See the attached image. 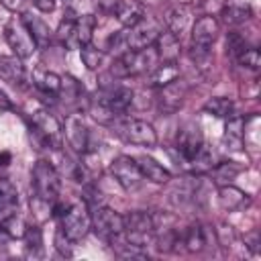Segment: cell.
I'll return each instance as SVG.
<instances>
[{"mask_svg": "<svg viewBox=\"0 0 261 261\" xmlns=\"http://www.w3.org/2000/svg\"><path fill=\"white\" fill-rule=\"evenodd\" d=\"M31 177H33L35 196L45 204H53L59 196V190H61V177H59L57 169L49 161L39 159L33 165V175Z\"/></svg>", "mask_w": 261, "mask_h": 261, "instance_id": "obj_1", "label": "cell"}, {"mask_svg": "<svg viewBox=\"0 0 261 261\" xmlns=\"http://www.w3.org/2000/svg\"><path fill=\"white\" fill-rule=\"evenodd\" d=\"M31 135L35 137L37 149L61 147V124L49 110H37L31 114Z\"/></svg>", "mask_w": 261, "mask_h": 261, "instance_id": "obj_2", "label": "cell"}, {"mask_svg": "<svg viewBox=\"0 0 261 261\" xmlns=\"http://www.w3.org/2000/svg\"><path fill=\"white\" fill-rule=\"evenodd\" d=\"M110 126L126 143H133V145H139V147H153L157 143V133H155L153 124H149L147 120L118 116L110 122Z\"/></svg>", "mask_w": 261, "mask_h": 261, "instance_id": "obj_3", "label": "cell"}, {"mask_svg": "<svg viewBox=\"0 0 261 261\" xmlns=\"http://www.w3.org/2000/svg\"><path fill=\"white\" fill-rule=\"evenodd\" d=\"M122 222H124V230H122V237L137 245V247H145L147 243L153 241L155 237V218L149 214V212H143V210H133L128 212L126 216H122Z\"/></svg>", "mask_w": 261, "mask_h": 261, "instance_id": "obj_4", "label": "cell"}, {"mask_svg": "<svg viewBox=\"0 0 261 261\" xmlns=\"http://www.w3.org/2000/svg\"><path fill=\"white\" fill-rule=\"evenodd\" d=\"M59 228L73 241H82L90 228H92V214H90V208L86 202H75V204H69L65 214L61 216V224Z\"/></svg>", "mask_w": 261, "mask_h": 261, "instance_id": "obj_5", "label": "cell"}, {"mask_svg": "<svg viewBox=\"0 0 261 261\" xmlns=\"http://www.w3.org/2000/svg\"><path fill=\"white\" fill-rule=\"evenodd\" d=\"M4 39H6L8 47L14 51V55L20 57V59L33 55V51L37 49V45H35V41H33V37L29 33V29L22 22L20 16L18 18L14 16L12 20H8V24L4 27Z\"/></svg>", "mask_w": 261, "mask_h": 261, "instance_id": "obj_6", "label": "cell"}, {"mask_svg": "<svg viewBox=\"0 0 261 261\" xmlns=\"http://www.w3.org/2000/svg\"><path fill=\"white\" fill-rule=\"evenodd\" d=\"M163 27L153 20V18H143L139 24L130 27V29H124V35H126V49L130 51H141V49H147L151 45H155L157 37L161 35Z\"/></svg>", "mask_w": 261, "mask_h": 261, "instance_id": "obj_7", "label": "cell"}, {"mask_svg": "<svg viewBox=\"0 0 261 261\" xmlns=\"http://www.w3.org/2000/svg\"><path fill=\"white\" fill-rule=\"evenodd\" d=\"M90 214H92V228H94L104 241H110V239L122 234L124 222H122V216H120L116 210H112V208H108V206L102 204V206L92 208Z\"/></svg>", "mask_w": 261, "mask_h": 261, "instance_id": "obj_8", "label": "cell"}, {"mask_svg": "<svg viewBox=\"0 0 261 261\" xmlns=\"http://www.w3.org/2000/svg\"><path fill=\"white\" fill-rule=\"evenodd\" d=\"M110 171H112L114 179L120 184V188L126 190V192H135L143 184L141 169H139L137 161L133 157H128V155H118L110 163Z\"/></svg>", "mask_w": 261, "mask_h": 261, "instance_id": "obj_9", "label": "cell"}, {"mask_svg": "<svg viewBox=\"0 0 261 261\" xmlns=\"http://www.w3.org/2000/svg\"><path fill=\"white\" fill-rule=\"evenodd\" d=\"M177 151H179V157L184 163H192L194 157L202 151L204 147V137H202V130H200V124L196 122H188L179 128L177 133Z\"/></svg>", "mask_w": 261, "mask_h": 261, "instance_id": "obj_10", "label": "cell"}, {"mask_svg": "<svg viewBox=\"0 0 261 261\" xmlns=\"http://www.w3.org/2000/svg\"><path fill=\"white\" fill-rule=\"evenodd\" d=\"M218 33H220V24L214 16H210V14L200 16L192 27V47L210 49L214 45V41L218 39Z\"/></svg>", "mask_w": 261, "mask_h": 261, "instance_id": "obj_11", "label": "cell"}, {"mask_svg": "<svg viewBox=\"0 0 261 261\" xmlns=\"http://www.w3.org/2000/svg\"><path fill=\"white\" fill-rule=\"evenodd\" d=\"M57 98H61L67 106L77 108V110H82V108L88 110V106H90V100H88V96H86L84 86H82L75 77H71V75H63V77H61Z\"/></svg>", "mask_w": 261, "mask_h": 261, "instance_id": "obj_12", "label": "cell"}, {"mask_svg": "<svg viewBox=\"0 0 261 261\" xmlns=\"http://www.w3.org/2000/svg\"><path fill=\"white\" fill-rule=\"evenodd\" d=\"M65 139L69 143V147L75 151V153H82L86 155L92 147V141H90V128L77 118V116H69L65 120Z\"/></svg>", "mask_w": 261, "mask_h": 261, "instance_id": "obj_13", "label": "cell"}, {"mask_svg": "<svg viewBox=\"0 0 261 261\" xmlns=\"http://www.w3.org/2000/svg\"><path fill=\"white\" fill-rule=\"evenodd\" d=\"M186 92H188V88H186V84L181 80H173L167 86L159 88V96H157L159 108L163 112H175V110H179L181 104H184Z\"/></svg>", "mask_w": 261, "mask_h": 261, "instance_id": "obj_14", "label": "cell"}, {"mask_svg": "<svg viewBox=\"0 0 261 261\" xmlns=\"http://www.w3.org/2000/svg\"><path fill=\"white\" fill-rule=\"evenodd\" d=\"M0 77L10 86L22 88L27 82V69L16 55H2L0 57Z\"/></svg>", "mask_w": 261, "mask_h": 261, "instance_id": "obj_15", "label": "cell"}, {"mask_svg": "<svg viewBox=\"0 0 261 261\" xmlns=\"http://www.w3.org/2000/svg\"><path fill=\"white\" fill-rule=\"evenodd\" d=\"M218 204L228 212H237V210L247 208L251 204V198L243 190H239L230 184H224L218 188Z\"/></svg>", "mask_w": 261, "mask_h": 261, "instance_id": "obj_16", "label": "cell"}, {"mask_svg": "<svg viewBox=\"0 0 261 261\" xmlns=\"http://www.w3.org/2000/svg\"><path fill=\"white\" fill-rule=\"evenodd\" d=\"M114 16L118 18V22L124 29H130L135 24H139L145 16H147V8L145 4H141L139 0H120Z\"/></svg>", "mask_w": 261, "mask_h": 261, "instance_id": "obj_17", "label": "cell"}, {"mask_svg": "<svg viewBox=\"0 0 261 261\" xmlns=\"http://www.w3.org/2000/svg\"><path fill=\"white\" fill-rule=\"evenodd\" d=\"M220 16L226 24H243L253 16V8L249 0H226L222 4Z\"/></svg>", "mask_w": 261, "mask_h": 261, "instance_id": "obj_18", "label": "cell"}, {"mask_svg": "<svg viewBox=\"0 0 261 261\" xmlns=\"http://www.w3.org/2000/svg\"><path fill=\"white\" fill-rule=\"evenodd\" d=\"M222 143L230 151H241L245 145V118L243 116H228L224 124V137Z\"/></svg>", "mask_w": 261, "mask_h": 261, "instance_id": "obj_19", "label": "cell"}, {"mask_svg": "<svg viewBox=\"0 0 261 261\" xmlns=\"http://www.w3.org/2000/svg\"><path fill=\"white\" fill-rule=\"evenodd\" d=\"M20 18H22V22L27 24V29H29V33H31L35 45H37V49H45V47L51 43V37H53L49 24H47L45 20H41L39 16H33L31 12H24Z\"/></svg>", "mask_w": 261, "mask_h": 261, "instance_id": "obj_20", "label": "cell"}, {"mask_svg": "<svg viewBox=\"0 0 261 261\" xmlns=\"http://www.w3.org/2000/svg\"><path fill=\"white\" fill-rule=\"evenodd\" d=\"M135 161H137V165H139V169H141L143 179H149V181H153V184H167V181L171 179V173H169L161 163H157L153 157L141 155V157H137Z\"/></svg>", "mask_w": 261, "mask_h": 261, "instance_id": "obj_21", "label": "cell"}, {"mask_svg": "<svg viewBox=\"0 0 261 261\" xmlns=\"http://www.w3.org/2000/svg\"><path fill=\"white\" fill-rule=\"evenodd\" d=\"M190 16H192V12H190V8L184 6V4L169 8L167 14L163 16V20H165V31H169L171 35H175L177 39H181V33H184V31L188 29V24H190Z\"/></svg>", "mask_w": 261, "mask_h": 261, "instance_id": "obj_22", "label": "cell"}, {"mask_svg": "<svg viewBox=\"0 0 261 261\" xmlns=\"http://www.w3.org/2000/svg\"><path fill=\"white\" fill-rule=\"evenodd\" d=\"M155 51L161 63H173L179 57V39L169 31H161V35L155 41Z\"/></svg>", "mask_w": 261, "mask_h": 261, "instance_id": "obj_23", "label": "cell"}, {"mask_svg": "<svg viewBox=\"0 0 261 261\" xmlns=\"http://www.w3.org/2000/svg\"><path fill=\"white\" fill-rule=\"evenodd\" d=\"M177 77H179L177 61H173V63H159V65H155L149 71L147 86H151V88H163V86H167L169 82H173Z\"/></svg>", "mask_w": 261, "mask_h": 261, "instance_id": "obj_24", "label": "cell"}, {"mask_svg": "<svg viewBox=\"0 0 261 261\" xmlns=\"http://www.w3.org/2000/svg\"><path fill=\"white\" fill-rule=\"evenodd\" d=\"M33 82H35V88L39 90V94L43 98H49V102H55L57 92H59V84H61V77L57 73H53V71H35Z\"/></svg>", "mask_w": 261, "mask_h": 261, "instance_id": "obj_25", "label": "cell"}, {"mask_svg": "<svg viewBox=\"0 0 261 261\" xmlns=\"http://www.w3.org/2000/svg\"><path fill=\"white\" fill-rule=\"evenodd\" d=\"M16 206H18L16 186L10 179L0 177V220H4L6 216H10Z\"/></svg>", "mask_w": 261, "mask_h": 261, "instance_id": "obj_26", "label": "cell"}, {"mask_svg": "<svg viewBox=\"0 0 261 261\" xmlns=\"http://www.w3.org/2000/svg\"><path fill=\"white\" fill-rule=\"evenodd\" d=\"M208 234L210 230L202 224H192L190 228H186V232L181 234V245H186V249L190 253H200L206 245H208Z\"/></svg>", "mask_w": 261, "mask_h": 261, "instance_id": "obj_27", "label": "cell"}, {"mask_svg": "<svg viewBox=\"0 0 261 261\" xmlns=\"http://www.w3.org/2000/svg\"><path fill=\"white\" fill-rule=\"evenodd\" d=\"M96 31V16L94 14H82L75 18V27H73V35H75V43L77 47H84L88 43H92Z\"/></svg>", "mask_w": 261, "mask_h": 261, "instance_id": "obj_28", "label": "cell"}, {"mask_svg": "<svg viewBox=\"0 0 261 261\" xmlns=\"http://www.w3.org/2000/svg\"><path fill=\"white\" fill-rule=\"evenodd\" d=\"M204 112L216 116V118H228L234 114V104L230 98H224V96H216V98H210L206 104H204Z\"/></svg>", "mask_w": 261, "mask_h": 261, "instance_id": "obj_29", "label": "cell"}, {"mask_svg": "<svg viewBox=\"0 0 261 261\" xmlns=\"http://www.w3.org/2000/svg\"><path fill=\"white\" fill-rule=\"evenodd\" d=\"M241 165L237 163V161H220V163H216L210 171H212V177H214V181H218V184H230L239 173H241Z\"/></svg>", "mask_w": 261, "mask_h": 261, "instance_id": "obj_30", "label": "cell"}, {"mask_svg": "<svg viewBox=\"0 0 261 261\" xmlns=\"http://www.w3.org/2000/svg\"><path fill=\"white\" fill-rule=\"evenodd\" d=\"M73 27H75V18H71V16H65V18L59 22V27H57L55 37H57V41H59L65 49H80L77 43H75Z\"/></svg>", "mask_w": 261, "mask_h": 261, "instance_id": "obj_31", "label": "cell"}, {"mask_svg": "<svg viewBox=\"0 0 261 261\" xmlns=\"http://www.w3.org/2000/svg\"><path fill=\"white\" fill-rule=\"evenodd\" d=\"M22 239H24V249H27L29 255L37 257V255L43 253V234H41L39 226H29L27 224V230H24Z\"/></svg>", "mask_w": 261, "mask_h": 261, "instance_id": "obj_32", "label": "cell"}, {"mask_svg": "<svg viewBox=\"0 0 261 261\" xmlns=\"http://www.w3.org/2000/svg\"><path fill=\"white\" fill-rule=\"evenodd\" d=\"M80 53H82V61H84V65L88 67V69H98L100 65H102V59H104V51L102 49H98V47H94L92 43H88V45H84V47H80Z\"/></svg>", "mask_w": 261, "mask_h": 261, "instance_id": "obj_33", "label": "cell"}, {"mask_svg": "<svg viewBox=\"0 0 261 261\" xmlns=\"http://www.w3.org/2000/svg\"><path fill=\"white\" fill-rule=\"evenodd\" d=\"M234 61L239 63V65H243V67H247V69H253V71H257L259 69V65H261V53H259V49L257 47H245L237 57H234Z\"/></svg>", "mask_w": 261, "mask_h": 261, "instance_id": "obj_34", "label": "cell"}, {"mask_svg": "<svg viewBox=\"0 0 261 261\" xmlns=\"http://www.w3.org/2000/svg\"><path fill=\"white\" fill-rule=\"evenodd\" d=\"M2 228L10 234V239H22V234H24V230H27V222H24L20 216H16V214L12 212L10 216H6V218L2 220Z\"/></svg>", "mask_w": 261, "mask_h": 261, "instance_id": "obj_35", "label": "cell"}, {"mask_svg": "<svg viewBox=\"0 0 261 261\" xmlns=\"http://www.w3.org/2000/svg\"><path fill=\"white\" fill-rule=\"evenodd\" d=\"M71 245H73V241H71L61 228H57V232H55V249H57L63 257H71Z\"/></svg>", "mask_w": 261, "mask_h": 261, "instance_id": "obj_36", "label": "cell"}, {"mask_svg": "<svg viewBox=\"0 0 261 261\" xmlns=\"http://www.w3.org/2000/svg\"><path fill=\"white\" fill-rule=\"evenodd\" d=\"M245 47H247V43H245V39H243L239 33H230V35L226 37V49H228V53L232 55V59H234Z\"/></svg>", "mask_w": 261, "mask_h": 261, "instance_id": "obj_37", "label": "cell"}, {"mask_svg": "<svg viewBox=\"0 0 261 261\" xmlns=\"http://www.w3.org/2000/svg\"><path fill=\"white\" fill-rule=\"evenodd\" d=\"M259 232L257 230H253V232H249V234H245V247L253 253V255H257L259 253Z\"/></svg>", "mask_w": 261, "mask_h": 261, "instance_id": "obj_38", "label": "cell"}, {"mask_svg": "<svg viewBox=\"0 0 261 261\" xmlns=\"http://www.w3.org/2000/svg\"><path fill=\"white\" fill-rule=\"evenodd\" d=\"M118 4H120V0H98L100 10L106 12V14H114L116 8H118Z\"/></svg>", "mask_w": 261, "mask_h": 261, "instance_id": "obj_39", "label": "cell"}, {"mask_svg": "<svg viewBox=\"0 0 261 261\" xmlns=\"http://www.w3.org/2000/svg\"><path fill=\"white\" fill-rule=\"evenodd\" d=\"M33 4L41 10V12H51L55 8V0H33Z\"/></svg>", "mask_w": 261, "mask_h": 261, "instance_id": "obj_40", "label": "cell"}, {"mask_svg": "<svg viewBox=\"0 0 261 261\" xmlns=\"http://www.w3.org/2000/svg\"><path fill=\"white\" fill-rule=\"evenodd\" d=\"M14 106H12V100L6 96V92L4 90H0V110L2 112H8V110H12Z\"/></svg>", "mask_w": 261, "mask_h": 261, "instance_id": "obj_41", "label": "cell"}, {"mask_svg": "<svg viewBox=\"0 0 261 261\" xmlns=\"http://www.w3.org/2000/svg\"><path fill=\"white\" fill-rule=\"evenodd\" d=\"M0 2L4 4V8L12 10V12L20 10V8H22V4H24V0H0Z\"/></svg>", "mask_w": 261, "mask_h": 261, "instance_id": "obj_42", "label": "cell"}, {"mask_svg": "<svg viewBox=\"0 0 261 261\" xmlns=\"http://www.w3.org/2000/svg\"><path fill=\"white\" fill-rule=\"evenodd\" d=\"M12 161V155L8 151H0V167H6Z\"/></svg>", "mask_w": 261, "mask_h": 261, "instance_id": "obj_43", "label": "cell"}, {"mask_svg": "<svg viewBox=\"0 0 261 261\" xmlns=\"http://www.w3.org/2000/svg\"><path fill=\"white\" fill-rule=\"evenodd\" d=\"M0 228H2V220H0Z\"/></svg>", "mask_w": 261, "mask_h": 261, "instance_id": "obj_44", "label": "cell"}]
</instances>
